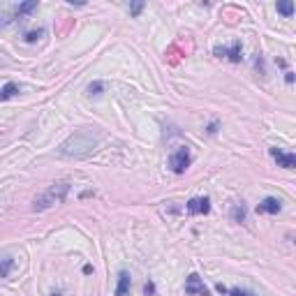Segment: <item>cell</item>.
Returning a JSON list of instances; mask_svg holds the SVG:
<instances>
[{"label": "cell", "instance_id": "cell-1", "mask_svg": "<svg viewBox=\"0 0 296 296\" xmlns=\"http://www.w3.org/2000/svg\"><path fill=\"white\" fill-rule=\"evenodd\" d=\"M95 146H98V137H95L93 132H88V130H81V132L72 134V137L61 146V153L67 155V158H72V155H74V158H81V155H88Z\"/></svg>", "mask_w": 296, "mask_h": 296}, {"label": "cell", "instance_id": "cell-2", "mask_svg": "<svg viewBox=\"0 0 296 296\" xmlns=\"http://www.w3.org/2000/svg\"><path fill=\"white\" fill-rule=\"evenodd\" d=\"M67 192H69V183L67 181L53 183L49 190H44L37 199H35L33 208H35V211H46V208H51V206H56V204H63L65 197H67Z\"/></svg>", "mask_w": 296, "mask_h": 296}, {"label": "cell", "instance_id": "cell-3", "mask_svg": "<svg viewBox=\"0 0 296 296\" xmlns=\"http://www.w3.org/2000/svg\"><path fill=\"white\" fill-rule=\"evenodd\" d=\"M169 167L174 174H185V169L190 167V151L183 146L178 151L171 153V158H169Z\"/></svg>", "mask_w": 296, "mask_h": 296}, {"label": "cell", "instance_id": "cell-4", "mask_svg": "<svg viewBox=\"0 0 296 296\" xmlns=\"http://www.w3.org/2000/svg\"><path fill=\"white\" fill-rule=\"evenodd\" d=\"M241 51H243L241 39H236V42L229 46V49H227V46H215V49H213V53H215L218 58H229L231 63H241V58H243V56H241Z\"/></svg>", "mask_w": 296, "mask_h": 296}, {"label": "cell", "instance_id": "cell-5", "mask_svg": "<svg viewBox=\"0 0 296 296\" xmlns=\"http://www.w3.org/2000/svg\"><path fill=\"white\" fill-rule=\"evenodd\" d=\"M185 292H188L190 296H211L208 287H206L204 280H201L197 273L188 275V280H185Z\"/></svg>", "mask_w": 296, "mask_h": 296}, {"label": "cell", "instance_id": "cell-6", "mask_svg": "<svg viewBox=\"0 0 296 296\" xmlns=\"http://www.w3.org/2000/svg\"><path fill=\"white\" fill-rule=\"evenodd\" d=\"M185 208H188L190 215H206V213L211 211V199L208 197H195V199L188 201Z\"/></svg>", "mask_w": 296, "mask_h": 296}, {"label": "cell", "instance_id": "cell-7", "mask_svg": "<svg viewBox=\"0 0 296 296\" xmlns=\"http://www.w3.org/2000/svg\"><path fill=\"white\" fill-rule=\"evenodd\" d=\"M271 155H273V160L278 162V167H282V169H294L296 167L294 153H285V151H280V148H271Z\"/></svg>", "mask_w": 296, "mask_h": 296}, {"label": "cell", "instance_id": "cell-8", "mask_svg": "<svg viewBox=\"0 0 296 296\" xmlns=\"http://www.w3.org/2000/svg\"><path fill=\"white\" fill-rule=\"evenodd\" d=\"M282 211V201L275 197H266L262 204L257 206V213H271V215H278Z\"/></svg>", "mask_w": 296, "mask_h": 296}, {"label": "cell", "instance_id": "cell-9", "mask_svg": "<svg viewBox=\"0 0 296 296\" xmlns=\"http://www.w3.org/2000/svg\"><path fill=\"white\" fill-rule=\"evenodd\" d=\"M130 287H132L130 273L128 271H121L118 273V285H116V296H130Z\"/></svg>", "mask_w": 296, "mask_h": 296}, {"label": "cell", "instance_id": "cell-10", "mask_svg": "<svg viewBox=\"0 0 296 296\" xmlns=\"http://www.w3.org/2000/svg\"><path fill=\"white\" fill-rule=\"evenodd\" d=\"M16 93H19V86H16V84H12V81H9V84H5L2 88H0V102H5V99H9V98H14Z\"/></svg>", "mask_w": 296, "mask_h": 296}, {"label": "cell", "instance_id": "cell-11", "mask_svg": "<svg viewBox=\"0 0 296 296\" xmlns=\"http://www.w3.org/2000/svg\"><path fill=\"white\" fill-rule=\"evenodd\" d=\"M33 9H37V0H28V2H21V5L16 7V16H26V14H31Z\"/></svg>", "mask_w": 296, "mask_h": 296}, {"label": "cell", "instance_id": "cell-12", "mask_svg": "<svg viewBox=\"0 0 296 296\" xmlns=\"http://www.w3.org/2000/svg\"><path fill=\"white\" fill-rule=\"evenodd\" d=\"M12 266H14V259H12V257H2V259H0V278H7L9 271H12Z\"/></svg>", "mask_w": 296, "mask_h": 296}, {"label": "cell", "instance_id": "cell-13", "mask_svg": "<svg viewBox=\"0 0 296 296\" xmlns=\"http://www.w3.org/2000/svg\"><path fill=\"white\" fill-rule=\"evenodd\" d=\"M231 218L236 222H245V206L243 204H234L231 206Z\"/></svg>", "mask_w": 296, "mask_h": 296}, {"label": "cell", "instance_id": "cell-14", "mask_svg": "<svg viewBox=\"0 0 296 296\" xmlns=\"http://www.w3.org/2000/svg\"><path fill=\"white\" fill-rule=\"evenodd\" d=\"M278 12L282 16H292L294 14V2H278Z\"/></svg>", "mask_w": 296, "mask_h": 296}, {"label": "cell", "instance_id": "cell-15", "mask_svg": "<svg viewBox=\"0 0 296 296\" xmlns=\"http://www.w3.org/2000/svg\"><path fill=\"white\" fill-rule=\"evenodd\" d=\"M102 88H104V84H102V81H95V84L88 86V93H91V95H99Z\"/></svg>", "mask_w": 296, "mask_h": 296}, {"label": "cell", "instance_id": "cell-16", "mask_svg": "<svg viewBox=\"0 0 296 296\" xmlns=\"http://www.w3.org/2000/svg\"><path fill=\"white\" fill-rule=\"evenodd\" d=\"M141 9H144V2H130V14L132 16H139Z\"/></svg>", "mask_w": 296, "mask_h": 296}, {"label": "cell", "instance_id": "cell-17", "mask_svg": "<svg viewBox=\"0 0 296 296\" xmlns=\"http://www.w3.org/2000/svg\"><path fill=\"white\" fill-rule=\"evenodd\" d=\"M227 296H252V294L250 292H245V289L234 287V289H227Z\"/></svg>", "mask_w": 296, "mask_h": 296}, {"label": "cell", "instance_id": "cell-18", "mask_svg": "<svg viewBox=\"0 0 296 296\" xmlns=\"http://www.w3.org/2000/svg\"><path fill=\"white\" fill-rule=\"evenodd\" d=\"M42 35H44V31H33V33L26 35V42H35V39H39Z\"/></svg>", "mask_w": 296, "mask_h": 296}, {"label": "cell", "instance_id": "cell-19", "mask_svg": "<svg viewBox=\"0 0 296 296\" xmlns=\"http://www.w3.org/2000/svg\"><path fill=\"white\" fill-rule=\"evenodd\" d=\"M146 294H148V296H158V294H155V285H153L151 280L146 282Z\"/></svg>", "mask_w": 296, "mask_h": 296}]
</instances>
